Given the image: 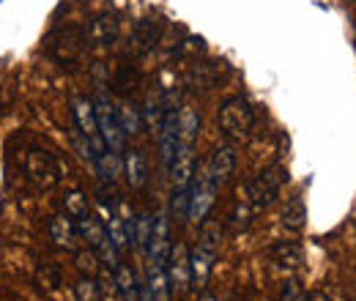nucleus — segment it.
<instances>
[{
  "label": "nucleus",
  "mask_w": 356,
  "mask_h": 301,
  "mask_svg": "<svg viewBox=\"0 0 356 301\" xmlns=\"http://www.w3.org/2000/svg\"><path fill=\"white\" fill-rule=\"evenodd\" d=\"M192 186V184H189ZM189 186L186 189H173V200H170V211L176 219H186L189 216Z\"/></svg>",
  "instance_id": "obj_28"
},
{
  "label": "nucleus",
  "mask_w": 356,
  "mask_h": 301,
  "mask_svg": "<svg viewBox=\"0 0 356 301\" xmlns=\"http://www.w3.org/2000/svg\"><path fill=\"white\" fill-rule=\"evenodd\" d=\"M0 301H17L14 296H0Z\"/></svg>",
  "instance_id": "obj_34"
},
{
  "label": "nucleus",
  "mask_w": 356,
  "mask_h": 301,
  "mask_svg": "<svg viewBox=\"0 0 356 301\" xmlns=\"http://www.w3.org/2000/svg\"><path fill=\"white\" fill-rule=\"evenodd\" d=\"M39 277H42L44 282L49 279V288H52V291H55V288L60 285V271H58V268H55L52 263H44V268L39 271Z\"/></svg>",
  "instance_id": "obj_30"
},
{
  "label": "nucleus",
  "mask_w": 356,
  "mask_h": 301,
  "mask_svg": "<svg viewBox=\"0 0 356 301\" xmlns=\"http://www.w3.org/2000/svg\"><path fill=\"white\" fill-rule=\"evenodd\" d=\"M280 222H282V227L299 233V230L307 225V206H305V200H302V197H291V200L282 206Z\"/></svg>",
  "instance_id": "obj_19"
},
{
  "label": "nucleus",
  "mask_w": 356,
  "mask_h": 301,
  "mask_svg": "<svg viewBox=\"0 0 356 301\" xmlns=\"http://www.w3.org/2000/svg\"><path fill=\"white\" fill-rule=\"evenodd\" d=\"M25 178L36 189H42V192L52 189L60 181V165H58V159L49 151H44V148H31L25 154Z\"/></svg>",
  "instance_id": "obj_5"
},
{
  "label": "nucleus",
  "mask_w": 356,
  "mask_h": 301,
  "mask_svg": "<svg viewBox=\"0 0 356 301\" xmlns=\"http://www.w3.org/2000/svg\"><path fill=\"white\" fill-rule=\"evenodd\" d=\"M252 214H255V209H250L247 203H236L233 211H230V216H227L230 233H241V230H247L250 222H252Z\"/></svg>",
  "instance_id": "obj_24"
},
{
  "label": "nucleus",
  "mask_w": 356,
  "mask_h": 301,
  "mask_svg": "<svg viewBox=\"0 0 356 301\" xmlns=\"http://www.w3.org/2000/svg\"><path fill=\"white\" fill-rule=\"evenodd\" d=\"M151 230H154V216L151 214H137L134 219V230H132V244H137L143 252L148 250V238H151Z\"/></svg>",
  "instance_id": "obj_22"
},
{
  "label": "nucleus",
  "mask_w": 356,
  "mask_h": 301,
  "mask_svg": "<svg viewBox=\"0 0 356 301\" xmlns=\"http://www.w3.org/2000/svg\"><path fill=\"white\" fill-rule=\"evenodd\" d=\"M220 129L227 140H247L255 129V110L244 96H227L220 104Z\"/></svg>",
  "instance_id": "obj_1"
},
{
  "label": "nucleus",
  "mask_w": 356,
  "mask_h": 301,
  "mask_svg": "<svg viewBox=\"0 0 356 301\" xmlns=\"http://www.w3.org/2000/svg\"><path fill=\"white\" fill-rule=\"evenodd\" d=\"M162 39V22L159 19H140L132 31V49L137 55H148Z\"/></svg>",
  "instance_id": "obj_12"
},
{
  "label": "nucleus",
  "mask_w": 356,
  "mask_h": 301,
  "mask_svg": "<svg viewBox=\"0 0 356 301\" xmlns=\"http://www.w3.org/2000/svg\"><path fill=\"white\" fill-rule=\"evenodd\" d=\"M282 301H310V296L305 293V288H302V282H296V279H291V282L285 285V291H282Z\"/></svg>",
  "instance_id": "obj_29"
},
{
  "label": "nucleus",
  "mask_w": 356,
  "mask_h": 301,
  "mask_svg": "<svg viewBox=\"0 0 356 301\" xmlns=\"http://www.w3.org/2000/svg\"><path fill=\"white\" fill-rule=\"evenodd\" d=\"M195 154H192V145H178L176 159L170 165V175H173V189H186L195 178Z\"/></svg>",
  "instance_id": "obj_13"
},
{
  "label": "nucleus",
  "mask_w": 356,
  "mask_h": 301,
  "mask_svg": "<svg viewBox=\"0 0 356 301\" xmlns=\"http://www.w3.org/2000/svg\"><path fill=\"white\" fill-rule=\"evenodd\" d=\"M203 170H206V175H209L217 186L227 184V181H230V175H233V170H236V154H233V148H230V145H220V148H214Z\"/></svg>",
  "instance_id": "obj_11"
},
{
  "label": "nucleus",
  "mask_w": 356,
  "mask_h": 301,
  "mask_svg": "<svg viewBox=\"0 0 356 301\" xmlns=\"http://www.w3.org/2000/svg\"><path fill=\"white\" fill-rule=\"evenodd\" d=\"M148 291L156 301H170V282H168V271L165 266H148Z\"/></svg>",
  "instance_id": "obj_21"
},
{
  "label": "nucleus",
  "mask_w": 356,
  "mask_h": 301,
  "mask_svg": "<svg viewBox=\"0 0 356 301\" xmlns=\"http://www.w3.org/2000/svg\"><path fill=\"white\" fill-rule=\"evenodd\" d=\"M310 301H329V299H326L323 293H315V296H310Z\"/></svg>",
  "instance_id": "obj_32"
},
{
  "label": "nucleus",
  "mask_w": 356,
  "mask_h": 301,
  "mask_svg": "<svg viewBox=\"0 0 356 301\" xmlns=\"http://www.w3.org/2000/svg\"><path fill=\"white\" fill-rule=\"evenodd\" d=\"M118 121H121V129H124L127 137L129 134H140V129H143V115H140V110L134 104H124L118 110Z\"/></svg>",
  "instance_id": "obj_23"
},
{
  "label": "nucleus",
  "mask_w": 356,
  "mask_h": 301,
  "mask_svg": "<svg viewBox=\"0 0 356 301\" xmlns=\"http://www.w3.org/2000/svg\"><path fill=\"white\" fill-rule=\"evenodd\" d=\"M93 110H96V124L102 131V140L107 145L110 154H121L124 151V140L127 134L121 129V121H118V110L113 104V99L99 88L96 96H93Z\"/></svg>",
  "instance_id": "obj_3"
},
{
  "label": "nucleus",
  "mask_w": 356,
  "mask_h": 301,
  "mask_svg": "<svg viewBox=\"0 0 356 301\" xmlns=\"http://www.w3.org/2000/svg\"><path fill=\"white\" fill-rule=\"evenodd\" d=\"M181 52H203V39H195V36H189L184 47H181Z\"/></svg>",
  "instance_id": "obj_31"
},
{
  "label": "nucleus",
  "mask_w": 356,
  "mask_h": 301,
  "mask_svg": "<svg viewBox=\"0 0 356 301\" xmlns=\"http://www.w3.org/2000/svg\"><path fill=\"white\" fill-rule=\"evenodd\" d=\"M214 260H217V252H209L203 247H195V252L189 255V268H192V288H206L211 271H214Z\"/></svg>",
  "instance_id": "obj_14"
},
{
  "label": "nucleus",
  "mask_w": 356,
  "mask_h": 301,
  "mask_svg": "<svg viewBox=\"0 0 356 301\" xmlns=\"http://www.w3.org/2000/svg\"><path fill=\"white\" fill-rule=\"evenodd\" d=\"M49 238H52L55 247L69 250V247L74 244V238H77V225H74V219L69 214L52 216V222H49Z\"/></svg>",
  "instance_id": "obj_18"
},
{
  "label": "nucleus",
  "mask_w": 356,
  "mask_h": 301,
  "mask_svg": "<svg viewBox=\"0 0 356 301\" xmlns=\"http://www.w3.org/2000/svg\"><path fill=\"white\" fill-rule=\"evenodd\" d=\"M170 219L165 214H159L154 219V230H151V238H148V260L154 266H165L168 263V255H170Z\"/></svg>",
  "instance_id": "obj_9"
},
{
  "label": "nucleus",
  "mask_w": 356,
  "mask_h": 301,
  "mask_svg": "<svg viewBox=\"0 0 356 301\" xmlns=\"http://www.w3.org/2000/svg\"><path fill=\"white\" fill-rule=\"evenodd\" d=\"M165 271H168V282H170V291L181 296L189 291L192 285V268H189V252H186V244L173 241L170 247V255L165 263Z\"/></svg>",
  "instance_id": "obj_8"
},
{
  "label": "nucleus",
  "mask_w": 356,
  "mask_h": 301,
  "mask_svg": "<svg viewBox=\"0 0 356 301\" xmlns=\"http://www.w3.org/2000/svg\"><path fill=\"white\" fill-rule=\"evenodd\" d=\"M200 301H217V299H214V296H209V293H206V296H203V299H200Z\"/></svg>",
  "instance_id": "obj_33"
},
{
  "label": "nucleus",
  "mask_w": 356,
  "mask_h": 301,
  "mask_svg": "<svg viewBox=\"0 0 356 301\" xmlns=\"http://www.w3.org/2000/svg\"><path fill=\"white\" fill-rule=\"evenodd\" d=\"M86 44H88V31H83L77 25H66V28H58V31L49 33V39H47V55L55 63L69 66V63H74L83 55Z\"/></svg>",
  "instance_id": "obj_2"
},
{
  "label": "nucleus",
  "mask_w": 356,
  "mask_h": 301,
  "mask_svg": "<svg viewBox=\"0 0 356 301\" xmlns=\"http://www.w3.org/2000/svg\"><path fill=\"white\" fill-rule=\"evenodd\" d=\"M74 296L77 301H102V293H99V285L93 277H80L77 285H74Z\"/></svg>",
  "instance_id": "obj_26"
},
{
  "label": "nucleus",
  "mask_w": 356,
  "mask_h": 301,
  "mask_svg": "<svg viewBox=\"0 0 356 301\" xmlns=\"http://www.w3.org/2000/svg\"><path fill=\"white\" fill-rule=\"evenodd\" d=\"M200 131V113L192 104H184L178 110V145H195Z\"/></svg>",
  "instance_id": "obj_16"
},
{
  "label": "nucleus",
  "mask_w": 356,
  "mask_h": 301,
  "mask_svg": "<svg viewBox=\"0 0 356 301\" xmlns=\"http://www.w3.org/2000/svg\"><path fill=\"white\" fill-rule=\"evenodd\" d=\"M118 33H121V19H118V14L104 11V14H99V17L90 22L88 42L93 44V47H113L115 39H118Z\"/></svg>",
  "instance_id": "obj_10"
},
{
  "label": "nucleus",
  "mask_w": 356,
  "mask_h": 301,
  "mask_svg": "<svg viewBox=\"0 0 356 301\" xmlns=\"http://www.w3.org/2000/svg\"><path fill=\"white\" fill-rule=\"evenodd\" d=\"M88 211H90V203L83 192L74 189V192L66 195V214L72 216V219H80V216H86Z\"/></svg>",
  "instance_id": "obj_25"
},
{
  "label": "nucleus",
  "mask_w": 356,
  "mask_h": 301,
  "mask_svg": "<svg viewBox=\"0 0 356 301\" xmlns=\"http://www.w3.org/2000/svg\"><path fill=\"white\" fill-rule=\"evenodd\" d=\"M74 266L83 271V277H96V271H99V255L93 250H83V252L74 255Z\"/></svg>",
  "instance_id": "obj_27"
},
{
  "label": "nucleus",
  "mask_w": 356,
  "mask_h": 301,
  "mask_svg": "<svg viewBox=\"0 0 356 301\" xmlns=\"http://www.w3.org/2000/svg\"><path fill=\"white\" fill-rule=\"evenodd\" d=\"M285 181H288V172H285V168H280V165L266 168V170H261L258 175H252V178L247 181L250 206H252L255 211L268 209V206L277 200V195H280V189L285 186Z\"/></svg>",
  "instance_id": "obj_4"
},
{
  "label": "nucleus",
  "mask_w": 356,
  "mask_h": 301,
  "mask_svg": "<svg viewBox=\"0 0 356 301\" xmlns=\"http://www.w3.org/2000/svg\"><path fill=\"white\" fill-rule=\"evenodd\" d=\"M217 197V184L206 175V170H195L192 186H189V216L192 222H203Z\"/></svg>",
  "instance_id": "obj_7"
},
{
  "label": "nucleus",
  "mask_w": 356,
  "mask_h": 301,
  "mask_svg": "<svg viewBox=\"0 0 356 301\" xmlns=\"http://www.w3.org/2000/svg\"><path fill=\"white\" fill-rule=\"evenodd\" d=\"M72 118H74L77 131L83 134V140L90 145V151H93V162H96V159L107 151V145H104L102 131H99V124H96L93 101H90V99H83V96H77V99L72 101Z\"/></svg>",
  "instance_id": "obj_6"
},
{
  "label": "nucleus",
  "mask_w": 356,
  "mask_h": 301,
  "mask_svg": "<svg viewBox=\"0 0 356 301\" xmlns=\"http://www.w3.org/2000/svg\"><path fill=\"white\" fill-rule=\"evenodd\" d=\"M115 288H118L121 301H140V285H137L134 271L127 263H118L115 266Z\"/></svg>",
  "instance_id": "obj_20"
},
{
  "label": "nucleus",
  "mask_w": 356,
  "mask_h": 301,
  "mask_svg": "<svg viewBox=\"0 0 356 301\" xmlns=\"http://www.w3.org/2000/svg\"><path fill=\"white\" fill-rule=\"evenodd\" d=\"M124 172H127V181L132 189H145L148 186V162L143 156V151H127L124 154Z\"/></svg>",
  "instance_id": "obj_15"
},
{
  "label": "nucleus",
  "mask_w": 356,
  "mask_h": 301,
  "mask_svg": "<svg viewBox=\"0 0 356 301\" xmlns=\"http://www.w3.org/2000/svg\"><path fill=\"white\" fill-rule=\"evenodd\" d=\"M268 260L280 268H299L302 266V247L296 241H277L268 247Z\"/></svg>",
  "instance_id": "obj_17"
}]
</instances>
